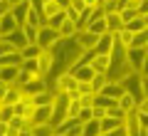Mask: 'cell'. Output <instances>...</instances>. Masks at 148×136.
Returning a JSON list of instances; mask_svg holds the SVG:
<instances>
[{"label": "cell", "instance_id": "obj_1", "mask_svg": "<svg viewBox=\"0 0 148 136\" xmlns=\"http://www.w3.org/2000/svg\"><path fill=\"white\" fill-rule=\"evenodd\" d=\"M121 87H123V92H128V94H131L133 99L138 101V104H141V101L146 99V97H143V77H141L138 72L128 74V77L121 82Z\"/></svg>", "mask_w": 148, "mask_h": 136}, {"label": "cell", "instance_id": "obj_2", "mask_svg": "<svg viewBox=\"0 0 148 136\" xmlns=\"http://www.w3.org/2000/svg\"><path fill=\"white\" fill-rule=\"evenodd\" d=\"M62 40V35H59V30H52L49 25H45V27H40V32H37V45L42 50H52L57 42Z\"/></svg>", "mask_w": 148, "mask_h": 136}, {"label": "cell", "instance_id": "obj_3", "mask_svg": "<svg viewBox=\"0 0 148 136\" xmlns=\"http://www.w3.org/2000/svg\"><path fill=\"white\" fill-rule=\"evenodd\" d=\"M146 55H148V50H143V47H128V52H126V62H128V67H131L133 72L141 74L143 62H146Z\"/></svg>", "mask_w": 148, "mask_h": 136}, {"label": "cell", "instance_id": "obj_4", "mask_svg": "<svg viewBox=\"0 0 148 136\" xmlns=\"http://www.w3.org/2000/svg\"><path fill=\"white\" fill-rule=\"evenodd\" d=\"M74 40H77V45H79L84 52H94L96 45H99V40H101V35H94V32L86 30V32H77Z\"/></svg>", "mask_w": 148, "mask_h": 136}, {"label": "cell", "instance_id": "obj_5", "mask_svg": "<svg viewBox=\"0 0 148 136\" xmlns=\"http://www.w3.org/2000/svg\"><path fill=\"white\" fill-rule=\"evenodd\" d=\"M37 67H40L42 77H52V72H54V52L52 50H42V55L37 57Z\"/></svg>", "mask_w": 148, "mask_h": 136}, {"label": "cell", "instance_id": "obj_6", "mask_svg": "<svg viewBox=\"0 0 148 136\" xmlns=\"http://www.w3.org/2000/svg\"><path fill=\"white\" fill-rule=\"evenodd\" d=\"M54 116V101L52 104H45V106H35V111H32V126L35 124H49Z\"/></svg>", "mask_w": 148, "mask_h": 136}, {"label": "cell", "instance_id": "obj_7", "mask_svg": "<svg viewBox=\"0 0 148 136\" xmlns=\"http://www.w3.org/2000/svg\"><path fill=\"white\" fill-rule=\"evenodd\" d=\"M123 129H126V136H148V131L141 129V121H138V111H131L123 121Z\"/></svg>", "mask_w": 148, "mask_h": 136}, {"label": "cell", "instance_id": "obj_8", "mask_svg": "<svg viewBox=\"0 0 148 136\" xmlns=\"http://www.w3.org/2000/svg\"><path fill=\"white\" fill-rule=\"evenodd\" d=\"M22 94L25 97H37V94H42V92H47V77H40V79H32V82L22 84Z\"/></svg>", "mask_w": 148, "mask_h": 136}, {"label": "cell", "instance_id": "obj_9", "mask_svg": "<svg viewBox=\"0 0 148 136\" xmlns=\"http://www.w3.org/2000/svg\"><path fill=\"white\" fill-rule=\"evenodd\" d=\"M69 72L74 74V79H77V82H91V79L96 77V72H94V67H91V64H74Z\"/></svg>", "mask_w": 148, "mask_h": 136}, {"label": "cell", "instance_id": "obj_10", "mask_svg": "<svg viewBox=\"0 0 148 136\" xmlns=\"http://www.w3.org/2000/svg\"><path fill=\"white\" fill-rule=\"evenodd\" d=\"M22 99H25V94H22V89L17 87V84H10V87H8V92H5V97H3L0 101H3L5 106H15L17 101H22Z\"/></svg>", "mask_w": 148, "mask_h": 136}, {"label": "cell", "instance_id": "obj_11", "mask_svg": "<svg viewBox=\"0 0 148 136\" xmlns=\"http://www.w3.org/2000/svg\"><path fill=\"white\" fill-rule=\"evenodd\" d=\"M91 67H94L96 74H109V69H111V55H94Z\"/></svg>", "mask_w": 148, "mask_h": 136}, {"label": "cell", "instance_id": "obj_12", "mask_svg": "<svg viewBox=\"0 0 148 136\" xmlns=\"http://www.w3.org/2000/svg\"><path fill=\"white\" fill-rule=\"evenodd\" d=\"M114 42H116V37H114V32H104L99 40V45H96L94 52L96 55H111V50H114Z\"/></svg>", "mask_w": 148, "mask_h": 136}, {"label": "cell", "instance_id": "obj_13", "mask_svg": "<svg viewBox=\"0 0 148 136\" xmlns=\"http://www.w3.org/2000/svg\"><path fill=\"white\" fill-rule=\"evenodd\" d=\"M15 30H20V25H17V20L12 17V12H10V15H5V17H0V37L12 35Z\"/></svg>", "mask_w": 148, "mask_h": 136}, {"label": "cell", "instance_id": "obj_14", "mask_svg": "<svg viewBox=\"0 0 148 136\" xmlns=\"http://www.w3.org/2000/svg\"><path fill=\"white\" fill-rule=\"evenodd\" d=\"M32 10V5H30V0H25V3H17L15 8H12V17L17 20V25H25V20H27V12Z\"/></svg>", "mask_w": 148, "mask_h": 136}, {"label": "cell", "instance_id": "obj_15", "mask_svg": "<svg viewBox=\"0 0 148 136\" xmlns=\"http://www.w3.org/2000/svg\"><path fill=\"white\" fill-rule=\"evenodd\" d=\"M20 67H0V82L3 84H17Z\"/></svg>", "mask_w": 148, "mask_h": 136}, {"label": "cell", "instance_id": "obj_16", "mask_svg": "<svg viewBox=\"0 0 148 136\" xmlns=\"http://www.w3.org/2000/svg\"><path fill=\"white\" fill-rule=\"evenodd\" d=\"M5 40L10 42V45H12V47L17 50V52L27 47V37H25V32H22V27H20V30H15V32H12V35H8Z\"/></svg>", "mask_w": 148, "mask_h": 136}, {"label": "cell", "instance_id": "obj_17", "mask_svg": "<svg viewBox=\"0 0 148 136\" xmlns=\"http://www.w3.org/2000/svg\"><path fill=\"white\" fill-rule=\"evenodd\" d=\"M104 20H106L109 32H119V30H123V20H121V15H119V12H106Z\"/></svg>", "mask_w": 148, "mask_h": 136}, {"label": "cell", "instance_id": "obj_18", "mask_svg": "<svg viewBox=\"0 0 148 136\" xmlns=\"http://www.w3.org/2000/svg\"><path fill=\"white\" fill-rule=\"evenodd\" d=\"M99 126H101V136L104 134H111V131H116L123 126V121L119 119H111V116H106V119H99Z\"/></svg>", "mask_w": 148, "mask_h": 136}, {"label": "cell", "instance_id": "obj_19", "mask_svg": "<svg viewBox=\"0 0 148 136\" xmlns=\"http://www.w3.org/2000/svg\"><path fill=\"white\" fill-rule=\"evenodd\" d=\"M119 106H121V109L126 111V114H131V111H136V109H138V101L133 99V97L128 94V92H123V94L119 97Z\"/></svg>", "mask_w": 148, "mask_h": 136}, {"label": "cell", "instance_id": "obj_20", "mask_svg": "<svg viewBox=\"0 0 148 136\" xmlns=\"http://www.w3.org/2000/svg\"><path fill=\"white\" fill-rule=\"evenodd\" d=\"M99 94H104V97H109V99H116L119 101V97L123 94V87H121V84H116V82H109Z\"/></svg>", "mask_w": 148, "mask_h": 136}, {"label": "cell", "instance_id": "obj_21", "mask_svg": "<svg viewBox=\"0 0 148 136\" xmlns=\"http://www.w3.org/2000/svg\"><path fill=\"white\" fill-rule=\"evenodd\" d=\"M25 25H32V27H45V25H47V22H45L42 12H40V10H35V8H32V10L27 12V20H25Z\"/></svg>", "mask_w": 148, "mask_h": 136}, {"label": "cell", "instance_id": "obj_22", "mask_svg": "<svg viewBox=\"0 0 148 136\" xmlns=\"http://www.w3.org/2000/svg\"><path fill=\"white\" fill-rule=\"evenodd\" d=\"M57 12H62L59 3H57V0H47V3H45V8H42V17H45V22H47L49 17H54Z\"/></svg>", "mask_w": 148, "mask_h": 136}, {"label": "cell", "instance_id": "obj_23", "mask_svg": "<svg viewBox=\"0 0 148 136\" xmlns=\"http://www.w3.org/2000/svg\"><path fill=\"white\" fill-rule=\"evenodd\" d=\"M119 101L116 99H109V97H104V94H96L94 97V109H104V111H109L111 106H116Z\"/></svg>", "mask_w": 148, "mask_h": 136}, {"label": "cell", "instance_id": "obj_24", "mask_svg": "<svg viewBox=\"0 0 148 136\" xmlns=\"http://www.w3.org/2000/svg\"><path fill=\"white\" fill-rule=\"evenodd\" d=\"M32 134H35V136H54L57 129H54L52 124H35V126H32Z\"/></svg>", "mask_w": 148, "mask_h": 136}, {"label": "cell", "instance_id": "obj_25", "mask_svg": "<svg viewBox=\"0 0 148 136\" xmlns=\"http://www.w3.org/2000/svg\"><path fill=\"white\" fill-rule=\"evenodd\" d=\"M20 55H22V59H37L42 55V47L40 45H27L25 50H20Z\"/></svg>", "mask_w": 148, "mask_h": 136}, {"label": "cell", "instance_id": "obj_26", "mask_svg": "<svg viewBox=\"0 0 148 136\" xmlns=\"http://www.w3.org/2000/svg\"><path fill=\"white\" fill-rule=\"evenodd\" d=\"M131 47H143V50H148V27L133 35V42H131Z\"/></svg>", "mask_w": 148, "mask_h": 136}, {"label": "cell", "instance_id": "obj_27", "mask_svg": "<svg viewBox=\"0 0 148 136\" xmlns=\"http://www.w3.org/2000/svg\"><path fill=\"white\" fill-rule=\"evenodd\" d=\"M84 109V104H82V99H74L69 101V111H67V119H79V111Z\"/></svg>", "mask_w": 148, "mask_h": 136}, {"label": "cell", "instance_id": "obj_28", "mask_svg": "<svg viewBox=\"0 0 148 136\" xmlns=\"http://www.w3.org/2000/svg\"><path fill=\"white\" fill-rule=\"evenodd\" d=\"M8 126H10V129H17V131H22V129H27V126H32L30 124V119H25V116H12L10 121H8Z\"/></svg>", "mask_w": 148, "mask_h": 136}, {"label": "cell", "instance_id": "obj_29", "mask_svg": "<svg viewBox=\"0 0 148 136\" xmlns=\"http://www.w3.org/2000/svg\"><path fill=\"white\" fill-rule=\"evenodd\" d=\"M84 126V136H101V126H99V119H91L89 124H82Z\"/></svg>", "mask_w": 148, "mask_h": 136}, {"label": "cell", "instance_id": "obj_30", "mask_svg": "<svg viewBox=\"0 0 148 136\" xmlns=\"http://www.w3.org/2000/svg\"><path fill=\"white\" fill-rule=\"evenodd\" d=\"M52 101H54V94H52V92H42V94L32 97V104H35V106H45V104H52Z\"/></svg>", "mask_w": 148, "mask_h": 136}, {"label": "cell", "instance_id": "obj_31", "mask_svg": "<svg viewBox=\"0 0 148 136\" xmlns=\"http://www.w3.org/2000/svg\"><path fill=\"white\" fill-rule=\"evenodd\" d=\"M64 22H67V12H57V15H54V17H49V20H47V25L49 27H52V30H62V25H64Z\"/></svg>", "mask_w": 148, "mask_h": 136}, {"label": "cell", "instance_id": "obj_32", "mask_svg": "<svg viewBox=\"0 0 148 136\" xmlns=\"http://www.w3.org/2000/svg\"><path fill=\"white\" fill-rule=\"evenodd\" d=\"M59 35H62V40H72V37L77 35V25H74L72 20H67L62 25V30H59Z\"/></svg>", "mask_w": 148, "mask_h": 136}, {"label": "cell", "instance_id": "obj_33", "mask_svg": "<svg viewBox=\"0 0 148 136\" xmlns=\"http://www.w3.org/2000/svg\"><path fill=\"white\" fill-rule=\"evenodd\" d=\"M22 32H25V37H27V45H37V32H40V27L22 25Z\"/></svg>", "mask_w": 148, "mask_h": 136}, {"label": "cell", "instance_id": "obj_34", "mask_svg": "<svg viewBox=\"0 0 148 136\" xmlns=\"http://www.w3.org/2000/svg\"><path fill=\"white\" fill-rule=\"evenodd\" d=\"M106 84H109V77H106V74H96L94 79H91V87H94V94H99L101 89L106 87Z\"/></svg>", "mask_w": 148, "mask_h": 136}, {"label": "cell", "instance_id": "obj_35", "mask_svg": "<svg viewBox=\"0 0 148 136\" xmlns=\"http://www.w3.org/2000/svg\"><path fill=\"white\" fill-rule=\"evenodd\" d=\"M114 37H116L119 42H123L126 47H131V42H133V32H128L126 27H123V30H119V32H114Z\"/></svg>", "mask_w": 148, "mask_h": 136}, {"label": "cell", "instance_id": "obj_36", "mask_svg": "<svg viewBox=\"0 0 148 136\" xmlns=\"http://www.w3.org/2000/svg\"><path fill=\"white\" fill-rule=\"evenodd\" d=\"M89 32H94V35H104V32H109V27H106V20L101 17V20H94L89 25Z\"/></svg>", "mask_w": 148, "mask_h": 136}, {"label": "cell", "instance_id": "obj_37", "mask_svg": "<svg viewBox=\"0 0 148 136\" xmlns=\"http://www.w3.org/2000/svg\"><path fill=\"white\" fill-rule=\"evenodd\" d=\"M77 124H79V119H64L62 124L57 126V134H59V136H64V134H67L69 129H74V126H77Z\"/></svg>", "mask_w": 148, "mask_h": 136}, {"label": "cell", "instance_id": "obj_38", "mask_svg": "<svg viewBox=\"0 0 148 136\" xmlns=\"http://www.w3.org/2000/svg\"><path fill=\"white\" fill-rule=\"evenodd\" d=\"M106 116H111V119H119V121H126V116H128V114L116 104V106H111V109L106 111Z\"/></svg>", "mask_w": 148, "mask_h": 136}, {"label": "cell", "instance_id": "obj_39", "mask_svg": "<svg viewBox=\"0 0 148 136\" xmlns=\"http://www.w3.org/2000/svg\"><path fill=\"white\" fill-rule=\"evenodd\" d=\"M126 30L128 32H133V35H136V32H141V30H146V22H143V17H136V20H131L126 25Z\"/></svg>", "mask_w": 148, "mask_h": 136}, {"label": "cell", "instance_id": "obj_40", "mask_svg": "<svg viewBox=\"0 0 148 136\" xmlns=\"http://www.w3.org/2000/svg\"><path fill=\"white\" fill-rule=\"evenodd\" d=\"M91 119H94V106H84L79 111V124H89Z\"/></svg>", "mask_w": 148, "mask_h": 136}, {"label": "cell", "instance_id": "obj_41", "mask_svg": "<svg viewBox=\"0 0 148 136\" xmlns=\"http://www.w3.org/2000/svg\"><path fill=\"white\" fill-rule=\"evenodd\" d=\"M119 15H121V20H123V27H126L131 20H136V17H138V12L133 10V8H126V10H121Z\"/></svg>", "mask_w": 148, "mask_h": 136}, {"label": "cell", "instance_id": "obj_42", "mask_svg": "<svg viewBox=\"0 0 148 136\" xmlns=\"http://www.w3.org/2000/svg\"><path fill=\"white\" fill-rule=\"evenodd\" d=\"M10 52H17V50L12 47L5 37H0V57H5V55H10Z\"/></svg>", "mask_w": 148, "mask_h": 136}, {"label": "cell", "instance_id": "obj_43", "mask_svg": "<svg viewBox=\"0 0 148 136\" xmlns=\"http://www.w3.org/2000/svg\"><path fill=\"white\" fill-rule=\"evenodd\" d=\"M12 12V3L10 0H0V17H5Z\"/></svg>", "mask_w": 148, "mask_h": 136}, {"label": "cell", "instance_id": "obj_44", "mask_svg": "<svg viewBox=\"0 0 148 136\" xmlns=\"http://www.w3.org/2000/svg\"><path fill=\"white\" fill-rule=\"evenodd\" d=\"M136 12H138V17H146L148 15V0H141V3H138Z\"/></svg>", "mask_w": 148, "mask_h": 136}, {"label": "cell", "instance_id": "obj_45", "mask_svg": "<svg viewBox=\"0 0 148 136\" xmlns=\"http://www.w3.org/2000/svg\"><path fill=\"white\" fill-rule=\"evenodd\" d=\"M64 12H67V20H72V22H77V20H79V12L74 10V8H67Z\"/></svg>", "mask_w": 148, "mask_h": 136}, {"label": "cell", "instance_id": "obj_46", "mask_svg": "<svg viewBox=\"0 0 148 136\" xmlns=\"http://www.w3.org/2000/svg\"><path fill=\"white\" fill-rule=\"evenodd\" d=\"M136 111H138V109H136ZM138 121H141V129L148 131V114H141V111H138Z\"/></svg>", "mask_w": 148, "mask_h": 136}, {"label": "cell", "instance_id": "obj_47", "mask_svg": "<svg viewBox=\"0 0 148 136\" xmlns=\"http://www.w3.org/2000/svg\"><path fill=\"white\" fill-rule=\"evenodd\" d=\"M69 8H74V10H77V12L86 10V8H84V0H72V5H69Z\"/></svg>", "mask_w": 148, "mask_h": 136}, {"label": "cell", "instance_id": "obj_48", "mask_svg": "<svg viewBox=\"0 0 148 136\" xmlns=\"http://www.w3.org/2000/svg\"><path fill=\"white\" fill-rule=\"evenodd\" d=\"M30 5L35 8V10H40V12H42V8H45V0H30Z\"/></svg>", "mask_w": 148, "mask_h": 136}, {"label": "cell", "instance_id": "obj_49", "mask_svg": "<svg viewBox=\"0 0 148 136\" xmlns=\"http://www.w3.org/2000/svg\"><path fill=\"white\" fill-rule=\"evenodd\" d=\"M138 111H141V114H148V99H143L141 104H138Z\"/></svg>", "mask_w": 148, "mask_h": 136}, {"label": "cell", "instance_id": "obj_50", "mask_svg": "<svg viewBox=\"0 0 148 136\" xmlns=\"http://www.w3.org/2000/svg\"><path fill=\"white\" fill-rule=\"evenodd\" d=\"M82 104L84 106H94V97H82Z\"/></svg>", "mask_w": 148, "mask_h": 136}, {"label": "cell", "instance_id": "obj_51", "mask_svg": "<svg viewBox=\"0 0 148 136\" xmlns=\"http://www.w3.org/2000/svg\"><path fill=\"white\" fill-rule=\"evenodd\" d=\"M141 77H143V74H141ZM143 97L148 99V77H143Z\"/></svg>", "mask_w": 148, "mask_h": 136}, {"label": "cell", "instance_id": "obj_52", "mask_svg": "<svg viewBox=\"0 0 148 136\" xmlns=\"http://www.w3.org/2000/svg\"><path fill=\"white\" fill-rule=\"evenodd\" d=\"M20 136H35V134H32V126H27V129H22V131H20Z\"/></svg>", "mask_w": 148, "mask_h": 136}, {"label": "cell", "instance_id": "obj_53", "mask_svg": "<svg viewBox=\"0 0 148 136\" xmlns=\"http://www.w3.org/2000/svg\"><path fill=\"white\" fill-rule=\"evenodd\" d=\"M143 77H148V55H146V62H143V69H141Z\"/></svg>", "mask_w": 148, "mask_h": 136}, {"label": "cell", "instance_id": "obj_54", "mask_svg": "<svg viewBox=\"0 0 148 136\" xmlns=\"http://www.w3.org/2000/svg\"><path fill=\"white\" fill-rule=\"evenodd\" d=\"M10 3H12V8H15V5H17V3H25V0H10Z\"/></svg>", "mask_w": 148, "mask_h": 136}, {"label": "cell", "instance_id": "obj_55", "mask_svg": "<svg viewBox=\"0 0 148 136\" xmlns=\"http://www.w3.org/2000/svg\"><path fill=\"white\" fill-rule=\"evenodd\" d=\"M143 22H146V27H148V15H146V17H143Z\"/></svg>", "mask_w": 148, "mask_h": 136}]
</instances>
